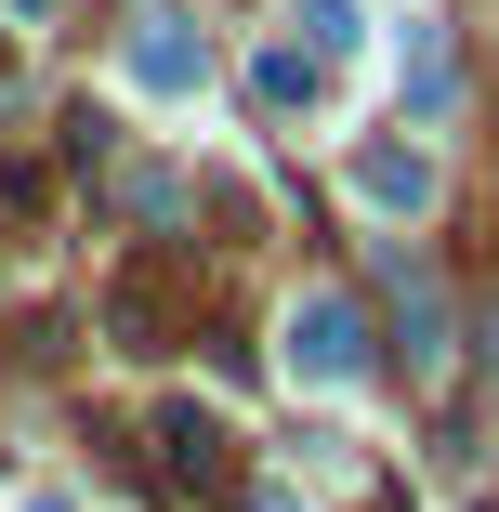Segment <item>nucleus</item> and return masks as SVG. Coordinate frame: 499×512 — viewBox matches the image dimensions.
<instances>
[{
    "instance_id": "f257e3e1",
    "label": "nucleus",
    "mask_w": 499,
    "mask_h": 512,
    "mask_svg": "<svg viewBox=\"0 0 499 512\" xmlns=\"http://www.w3.org/2000/svg\"><path fill=\"white\" fill-rule=\"evenodd\" d=\"M289 381H316V394H355L368 381V316L342 289H303L289 302Z\"/></svg>"
},
{
    "instance_id": "f03ea898",
    "label": "nucleus",
    "mask_w": 499,
    "mask_h": 512,
    "mask_svg": "<svg viewBox=\"0 0 499 512\" xmlns=\"http://www.w3.org/2000/svg\"><path fill=\"white\" fill-rule=\"evenodd\" d=\"M119 79L145 92V106H197V92H211V40H197L184 14H132V40H119Z\"/></svg>"
},
{
    "instance_id": "7ed1b4c3",
    "label": "nucleus",
    "mask_w": 499,
    "mask_h": 512,
    "mask_svg": "<svg viewBox=\"0 0 499 512\" xmlns=\"http://www.w3.org/2000/svg\"><path fill=\"white\" fill-rule=\"evenodd\" d=\"M355 197H368L381 224L434 211V145H368V158H355Z\"/></svg>"
},
{
    "instance_id": "20e7f679",
    "label": "nucleus",
    "mask_w": 499,
    "mask_h": 512,
    "mask_svg": "<svg viewBox=\"0 0 499 512\" xmlns=\"http://www.w3.org/2000/svg\"><path fill=\"white\" fill-rule=\"evenodd\" d=\"M158 460H171L184 486H224V473H237V434L211 421V407H171V421H158Z\"/></svg>"
},
{
    "instance_id": "39448f33",
    "label": "nucleus",
    "mask_w": 499,
    "mask_h": 512,
    "mask_svg": "<svg viewBox=\"0 0 499 512\" xmlns=\"http://www.w3.org/2000/svg\"><path fill=\"white\" fill-rule=\"evenodd\" d=\"M394 79H408V106H421V119H447V106H460V66H447V27H421V14H408V40H394Z\"/></svg>"
},
{
    "instance_id": "423d86ee",
    "label": "nucleus",
    "mask_w": 499,
    "mask_h": 512,
    "mask_svg": "<svg viewBox=\"0 0 499 512\" xmlns=\"http://www.w3.org/2000/svg\"><path fill=\"white\" fill-rule=\"evenodd\" d=\"M250 92H263V106H276V119H303V106H316V92H329V66H316L303 40H263V53H250Z\"/></svg>"
},
{
    "instance_id": "0eeeda50",
    "label": "nucleus",
    "mask_w": 499,
    "mask_h": 512,
    "mask_svg": "<svg viewBox=\"0 0 499 512\" xmlns=\"http://www.w3.org/2000/svg\"><path fill=\"white\" fill-rule=\"evenodd\" d=\"M289 40H303L316 66H329V53H355V40H368V0H289Z\"/></svg>"
},
{
    "instance_id": "6e6552de",
    "label": "nucleus",
    "mask_w": 499,
    "mask_h": 512,
    "mask_svg": "<svg viewBox=\"0 0 499 512\" xmlns=\"http://www.w3.org/2000/svg\"><path fill=\"white\" fill-rule=\"evenodd\" d=\"M394 342H408V368H447V302H434V276H408V302H394Z\"/></svg>"
},
{
    "instance_id": "1a4fd4ad",
    "label": "nucleus",
    "mask_w": 499,
    "mask_h": 512,
    "mask_svg": "<svg viewBox=\"0 0 499 512\" xmlns=\"http://www.w3.org/2000/svg\"><path fill=\"white\" fill-rule=\"evenodd\" d=\"M0 14H27V27H53V14H66V0H0Z\"/></svg>"
},
{
    "instance_id": "9d476101",
    "label": "nucleus",
    "mask_w": 499,
    "mask_h": 512,
    "mask_svg": "<svg viewBox=\"0 0 499 512\" xmlns=\"http://www.w3.org/2000/svg\"><path fill=\"white\" fill-rule=\"evenodd\" d=\"M486 342H499V329H486Z\"/></svg>"
}]
</instances>
